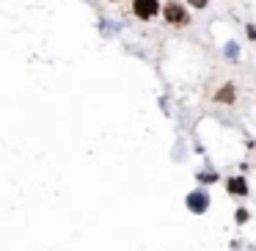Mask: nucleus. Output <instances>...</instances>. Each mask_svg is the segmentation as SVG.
<instances>
[{"label": "nucleus", "mask_w": 256, "mask_h": 251, "mask_svg": "<svg viewBox=\"0 0 256 251\" xmlns=\"http://www.w3.org/2000/svg\"><path fill=\"white\" fill-rule=\"evenodd\" d=\"M237 221H240V224L248 221V210H240V213H237Z\"/></svg>", "instance_id": "obj_10"}, {"label": "nucleus", "mask_w": 256, "mask_h": 251, "mask_svg": "<svg viewBox=\"0 0 256 251\" xmlns=\"http://www.w3.org/2000/svg\"><path fill=\"white\" fill-rule=\"evenodd\" d=\"M212 100L215 102H223V105H232V102L237 100V86H234V83H223L221 89L212 94Z\"/></svg>", "instance_id": "obj_4"}, {"label": "nucleus", "mask_w": 256, "mask_h": 251, "mask_svg": "<svg viewBox=\"0 0 256 251\" xmlns=\"http://www.w3.org/2000/svg\"><path fill=\"white\" fill-rule=\"evenodd\" d=\"M160 11H163L160 0H132V14H135L141 22H149V19H155Z\"/></svg>", "instance_id": "obj_2"}, {"label": "nucleus", "mask_w": 256, "mask_h": 251, "mask_svg": "<svg viewBox=\"0 0 256 251\" xmlns=\"http://www.w3.org/2000/svg\"><path fill=\"white\" fill-rule=\"evenodd\" d=\"M226 47H229V50H226V55H229V58H237V55H240V47H237V42H229Z\"/></svg>", "instance_id": "obj_6"}, {"label": "nucleus", "mask_w": 256, "mask_h": 251, "mask_svg": "<svg viewBox=\"0 0 256 251\" xmlns=\"http://www.w3.org/2000/svg\"><path fill=\"white\" fill-rule=\"evenodd\" d=\"M248 39H251V42H256V25H248Z\"/></svg>", "instance_id": "obj_9"}, {"label": "nucleus", "mask_w": 256, "mask_h": 251, "mask_svg": "<svg viewBox=\"0 0 256 251\" xmlns=\"http://www.w3.org/2000/svg\"><path fill=\"white\" fill-rule=\"evenodd\" d=\"M163 19H166V25L185 28V25L190 22V11H187L185 3H179V0H168V3H163Z\"/></svg>", "instance_id": "obj_1"}, {"label": "nucleus", "mask_w": 256, "mask_h": 251, "mask_svg": "<svg viewBox=\"0 0 256 251\" xmlns=\"http://www.w3.org/2000/svg\"><path fill=\"white\" fill-rule=\"evenodd\" d=\"M185 3H190V8H198V11L209 6V0H185Z\"/></svg>", "instance_id": "obj_7"}, {"label": "nucleus", "mask_w": 256, "mask_h": 251, "mask_svg": "<svg viewBox=\"0 0 256 251\" xmlns=\"http://www.w3.org/2000/svg\"><path fill=\"white\" fill-rule=\"evenodd\" d=\"M226 191L232 193V196H248V185H245L243 177H232L226 182Z\"/></svg>", "instance_id": "obj_5"}, {"label": "nucleus", "mask_w": 256, "mask_h": 251, "mask_svg": "<svg viewBox=\"0 0 256 251\" xmlns=\"http://www.w3.org/2000/svg\"><path fill=\"white\" fill-rule=\"evenodd\" d=\"M207 207H209V196L204 191L187 193V210H190V213H204Z\"/></svg>", "instance_id": "obj_3"}, {"label": "nucleus", "mask_w": 256, "mask_h": 251, "mask_svg": "<svg viewBox=\"0 0 256 251\" xmlns=\"http://www.w3.org/2000/svg\"><path fill=\"white\" fill-rule=\"evenodd\" d=\"M198 179H201V182H204V185H209V182H215V179H218V174H198Z\"/></svg>", "instance_id": "obj_8"}, {"label": "nucleus", "mask_w": 256, "mask_h": 251, "mask_svg": "<svg viewBox=\"0 0 256 251\" xmlns=\"http://www.w3.org/2000/svg\"><path fill=\"white\" fill-rule=\"evenodd\" d=\"M110 3H121V0H110Z\"/></svg>", "instance_id": "obj_11"}]
</instances>
